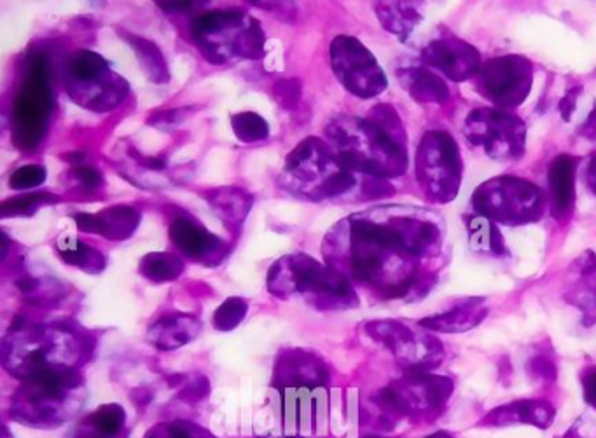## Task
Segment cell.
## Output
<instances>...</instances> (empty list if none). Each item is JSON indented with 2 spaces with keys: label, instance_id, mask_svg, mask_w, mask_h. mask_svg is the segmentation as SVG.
Segmentation results:
<instances>
[{
  "label": "cell",
  "instance_id": "ab89813d",
  "mask_svg": "<svg viewBox=\"0 0 596 438\" xmlns=\"http://www.w3.org/2000/svg\"><path fill=\"white\" fill-rule=\"evenodd\" d=\"M72 438H126V437H112V435H105V433L97 432V430H93L91 426L86 425V423H81V426L77 428L76 435Z\"/></svg>",
  "mask_w": 596,
  "mask_h": 438
},
{
  "label": "cell",
  "instance_id": "ba28073f",
  "mask_svg": "<svg viewBox=\"0 0 596 438\" xmlns=\"http://www.w3.org/2000/svg\"><path fill=\"white\" fill-rule=\"evenodd\" d=\"M53 98L48 86V62L41 55L30 62L27 83L23 84L14 107L16 144L23 149H35L46 131Z\"/></svg>",
  "mask_w": 596,
  "mask_h": 438
},
{
  "label": "cell",
  "instance_id": "8992f818",
  "mask_svg": "<svg viewBox=\"0 0 596 438\" xmlns=\"http://www.w3.org/2000/svg\"><path fill=\"white\" fill-rule=\"evenodd\" d=\"M464 135L497 161H516L527 147V124L506 110H472L465 117Z\"/></svg>",
  "mask_w": 596,
  "mask_h": 438
},
{
  "label": "cell",
  "instance_id": "ffe728a7",
  "mask_svg": "<svg viewBox=\"0 0 596 438\" xmlns=\"http://www.w3.org/2000/svg\"><path fill=\"white\" fill-rule=\"evenodd\" d=\"M98 222H100L98 234H104L112 240H121L137 227L139 213L132 210L130 206H116L98 215Z\"/></svg>",
  "mask_w": 596,
  "mask_h": 438
},
{
  "label": "cell",
  "instance_id": "d4e9b609",
  "mask_svg": "<svg viewBox=\"0 0 596 438\" xmlns=\"http://www.w3.org/2000/svg\"><path fill=\"white\" fill-rule=\"evenodd\" d=\"M235 128L236 137L242 138L243 142H257L268 137V124L257 114L243 112L231 119Z\"/></svg>",
  "mask_w": 596,
  "mask_h": 438
},
{
  "label": "cell",
  "instance_id": "7bdbcfd3",
  "mask_svg": "<svg viewBox=\"0 0 596 438\" xmlns=\"http://www.w3.org/2000/svg\"><path fill=\"white\" fill-rule=\"evenodd\" d=\"M425 438H455V437H453V435H451V433H448V432H436V433H432V435H429V437H425Z\"/></svg>",
  "mask_w": 596,
  "mask_h": 438
},
{
  "label": "cell",
  "instance_id": "b9f144b4",
  "mask_svg": "<svg viewBox=\"0 0 596 438\" xmlns=\"http://www.w3.org/2000/svg\"><path fill=\"white\" fill-rule=\"evenodd\" d=\"M140 163L147 166L149 170H163L165 168V161L160 158H142L140 159Z\"/></svg>",
  "mask_w": 596,
  "mask_h": 438
},
{
  "label": "cell",
  "instance_id": "9c48e42d",
  "mask_svg": "<svg viewBox=\"0 0 596 438\" xmlns=\"http://www.w3.org/2000/svg\"><path fill=\"white\" fill-rule=\"evenodd\" d=\"M368 332L404 363L406 372H429L444 360L443 343L420 325L411 329L406 323L383 320L369 323Z\"/></svg>",
  "mask_w": 596,
  "mask_h": 438
},
{
  "label": "cell",
  "instance_id": "83f0119b",
  "mask_svg": "<svg viewBox=\"0 0 596 438\" xmlns=\"http://www.w3.org/2000/svg\"><path fill=\"white\" fill-rule=\"evenodd\" d=\"M528 372H530V376L542 383H555L556 381V365L548 356H534L528 362Z\"/></svg>",
  "mask_w": 596,
  "mask_h": 438
},
{
  "label": "cell",
  "instance_id": "f35d334b",
  "mask_svg": "<svg viewBox=\"0 0 596 438\" xmlns=\"http://www.w3.org/2000/svg\"><path fill=\"white\" fill-rule=\"evenodd\" d=\"M579 135L586 138V140H590V142H596V100L593 103V109L586 117V121L579 126Z\"/></svg>",
  "mask_w": 596,
  "mask_h": 438
},
{
  "label": "cell",
  "instance_id": "e575fe53",
  "mask_svg": "<svg viewBox=\"0 0 596 438\" xmlns=\"http://www.w3.org/2000/svg\"><path fill=\"white\" fill-rule=\"evenodd\" d=\"M579 95H583V86H574V88L567 91V95L563 96L562 102L558 105L560 114H562L565 121H570V119H572V114H574V110H576L577 107V98H579Z\"/></svg>",
  "mask_w": 596,
  "mask_h": 438
},
{
  "label": "cell",
  "instance_id": "d590c367",
  "mask_svg": "<svg viewBox=\"0 0 596 438\" xmlns=\"http://www.w3.org/2000/svg\"><path fill=\"white\" fill-rule=\"evenodd\" d=\"M583 395L586 404L596 411V369H588L583 372Z\"/></svg>",
  "mask_w": 596,
  "mask_h": 438
},
{
  "label": "cell",
  "instance_id": "8d00e7d4",
  "mask_svg": "<svg viewBox=\"0 0 596 438\" xmlns=\"http://www.w3.org/2000/svg\"><path fill=\"white\" fill-rule=\"evenodd\" d=\"M581 276H583L584 285L590 290V295L596 297V257L588 255L586 261L581 264Z\"/></svg>",
  "mask_w": 596,
  "mask_h": 438
},
{
  "label": "cell",
  "instance_id": "52a82bcc",
  "mask_svg": "<svg viewBox=\"0 0 596 438\" xmlns=\"http://www.w3.org/2000/svg\"><path fill=\"white\" fill-rule=\"evenodd\" d=\"M474 84L495 109H516L532 91L534 65L525 56H499L481 65Z\"/></svg>",
  "mask_w": 596,
  "mask_h": 438
},
{
  "label": "cell",
  "instance_id": "6da1fadb",
  "mask_svg": "<svg viewBox=\"0 0 596 438\" xmlns=\"http://www.w3.org/2000/svg\"><path fill=\"white\" fill-rule=\"evenodd\" d=\"M81 384L77 369L46 370L28 377L13 398L11 416L20 425L41 430L65 425L79 409L74 393Z\"/></svg>",
  "mask_w": 596,
  "mask_h": 438
},
{
  "label": "cell",
  "instance_id": "d6986e66",
  "mask_svg": "<svg viewBox=\"0 0 596 438\" xmlns=\"http://www.w3.org/2000/svg\"><path fill=\"white\" fill-rule=\"evenodd\" d=\"M376 11L383 25L401 37L411 34L418 21L422 20V14L415 4H380Z\"/></svg>",
  "mask_w": 596,
  "mask_h": 438
},
{
  "label": "cell",
  "instance_id": "30bf717a",
  "mask_svg": "<svg viewBox=\"0 0 596 438\" xmlns=\"http://www.w3.org/2000/svg\"><path fill=\"white\" fill-rule=\"evenodd\" d=\"M333 62L336 74L355 95L369 98L380 95L387 88V77L375 56L355 39L340 37L334 41Z\"/></svg>",
  "mask_w": 596,
  "mask_h": 438
},
{
  "label": "cell",
  "instance_id": "9a60e30c",
  "mask_svg": "<svg viewBox=\"0 0 596 438\" xmlns=\"http://www.w3.org/2000/svg\"><path fill=\"white\" fill-rule=\"evenodd\" d=\"M200 332V322L189 316H174L158 322L149 330L151 343L160 350H175L193 341Z\"/></svg>",
  "mask_w": 596,
  "mask_h": 438
},
{
  "label": "cell",
  "instance_id": "7c38bea8",
  "mask_svg": "<svg viewBox=\"0 0 596 438\" xmlns=\"http://www.w3.org/2000/svg\"><path fill=\"white\" fill-rule=\"evenodd\" d=\"M555 423V407L546 400H516L511 404L499 405L481 419L479 426L485 428H506V426H534L548 430Z\"/></svg>",
  "mask_w": 596,
  "mask_h": 438
},
{
  "label": "cell",
  "instance_id": "74e56055",
  "mask_svg": "<svg viewBox=\"0 0 596 438\" xmlns=\"http://www.w3.org/2000/svg\"><path fill=\"white\" fill-rule=\"evenodd\" d=\"M76 178L88 189H95L98 185H102L100 173L95 172L93 168H77Z\"/></svg>",
  "mask_w": 596,
  "mask_h": 438
},
{
  "label": "cell",
  "instance_id": "8fae6325",
  "mask_svg": "<svg viewBox=\"0 0 596 438\" xmlns=\"http://www.w3.org/2000/svg\"><path fill=\"white\" fill-rule=\"evenodd\" d=\"M422 56L423 62L427 63L430 69L441 72L443 76L457 83L476 77L483 65L478 49L457 37H441L430 42L429 46L423 49Z\"/></svg>",
  "mask_w": 596,
  "mask_h": 438
},
{
  "label": "cell",
  "instance_id": "5b68a950",
  "mask_svg": "<svg viewBox=\"0 0 596 438\" xmlns=\"http://www.w3.org/2000/svg\"><path fill=\"white\" fill-rule=\"evenodd\" d=\"M462 156L450 133L427 131L416 152V178L434 203H450L462 184Z\"/></svg>",
  "mask_w": 596,
  "mask_h": 438
},
{
  "label": "cell",
  "instance_id": "cb8c5ba5",
  "mask_svg": "<svg viewBox=\"0 0 596 438\" xmlns=\"http://www.w3.org/2000/svg\"><path fill=\"white\" fill-rule=\"evenodd\" d=\"M146 438H215L203 426L191 421H165L153 426Z\"/></svg>",
  "mask_w": 596,
  "mask_h": 438
},
{
  "label": "cell",
  "instance_id": "277c9868",
  "mask_svg": "<svg viewBox=\"0 0 596 438\" xmlns=\"http://www.w3.org/2000/svg\"><path fill=\"white\" fill-rule=\"evenodd\" d=\"M472 206L481 217L504 226H525L542 217L546 196L541 187L518 177H497L479 185Z\"/></svg>",
  "mask_w": 596,
  "mask_h": 438
},
{
  "label": "cell",
  "instance_id": "e0dca14e",
  "mask_svg": "<svg viewBox=\"0 0 596 438\" xmlns=\"http://www.w3.org/2000/svg\"><path fill=\"white\" fill-rule=\"evenodd\" d=\"M467 240L474 252L490 257H504L507 255L506 241L500 234L495 222L486 217L476 215L467 222Z\"/></svg>",
  "mask_w": 596,
  "mask_h": 438
},
{
  "label": "cell",
  "instance_id": "7402d4cb",
  "mask_svg": "<svg viewBox=\"0 0 596 438\" xmlns=\"http://www.w3.org/2000/svg\"><path fill=\"white\" fill-rule=\"evenodd\" d=\"M125 39H128L130 46L137 51L139 62L142 63V67L146 69L147 74L151 76L153 81H156V83L168 81L167 65H165V60L161 56L160 49L156 48L153 42L146 41L142 37H135L132 34H126Z\"/></svg>",
  "mask_w": 596,
  "mask_h": 438
},
{
  "label": "cell",
  "instance_id": "836d02e7",
  "mask_svg": "<svg viewBox=\"0 0 596 438\" xmlns=\"http://www.w3.org/2000/svg\"><path fill=\"white\" fill-rule=\"evenodd\" d=\"M208 393H210V386H208L207 379L198 377V379H193L191 383L186 384L181 398L189 400V402H198L201 398L207 397Z\"/></svg>",
  "mask_w": 596,
  "mask_h": 438
},
{
  "label": "cell",
  "instance_id": "2e32d148",
  "mask_svg": "<svg viewBox=\"0 0 596 438\" xmlns=\"http://www.w3.org/2000/svg\"><path fill=\"white\" fill-rule=\"evenodd\" d=\"M404 88L418 103H446L450 100V88L443 77L429 69H411L402 74Z\"/></svg>",
  "mask_w": 596,
  "mask_h": 438
},
{
  "label": "cell",
  "instance_id": "3957f363",
  "mask_svg": "<svg viewBox=\"0 0 596 438\" xmlns=\"http://www.w3.org/2000/svg\"><path fill=\"white\" fill-rule=\"evenodd\" d=\"M453 381L429 372H406V376L383 388L375 397L387 419H411L434 423L451 398Z\"/></svg>",
  "mask_w": 596,
  "mask_h": 438
},
{
  "label": "cell",
  "instance_id": "1f68e13d",
  "mask_svg": "<svg viewBox=\"0 0 596 438\" xmlns=\"http://www.w3.org/2000/svg\"><path fill=\"white\" fill-rule=\"evenodd\" d=\"M299 93H301V88H299L298 81H294V79L277 83L278 102L282 103L284 107H294L299 100Z\"/></svg>",
  "mask_w": 596,
  "mask_h": 438
},
{
  "label": "cell",
  "instance_id": "5bb4252c",
  "mask_svg": "<svg viewBox=\"0 0 596 438\" xmlns=\"http://www.w3.org/2000/svg\"><path fill=\"white\" fill-rule=\"evenodd\" d=\"M488 308L483 297H469L464 301L457 302L453 308L446 309L443 313L427 316L418 322L422 329L429 332H439V334H460L467 330L478 327L483 323Z\"/></svg>",
  "mask_w": 596,
  "mask_h": 438
},
{
  "label": "cell",
  "instance_id": "ee69618b",
  "mask_svg": "<svg viewBox=\"0 0 596 438\" xmlns=\"http://www.w3.org/2000/svg\"><path fill=\"white\" fill-rule=\"evenodd\" d=\"M263 438H308V437H301V435H280V437H263Z\"/></svg>",
  "mask_w": 596,
  "mask_h": 438
},
{
  "label": "cell",
  "instance_id": "484cf974",
  "mask_svg": "<svg viewBox=\"0 0 596 438\" xmlns=\"http://www.w3.org/2000/svg\"><path fill=\"white\" fill-rule=\"evenodd\" d=\"M245 313H247V304H245L242 299H236V297H233V299H228V301L222 304L221 308L215 311V329H235L236 325L242 322Z\"/></svg>",
  "mask_w": 596,
  "mask_h": 438
},
{
  "label": "cell",
  "instance_id": "4316f807",
  "mask_svg": "<svg viewBox=\"0 0 596 438\" xmlns=\"http://www.w3.org/2000/svg\"><path fill=\"white\" fill-rule=\"evenodd\" d=\"M46 180V170L42 166H23L11 177L13 189H30L35 185L42 184Z\"/></svg>",
  "mask_w": 596,
  "mask_h": 438
},
{
  "label": "cell",
  "instance_id": "4dcf8cb0",
  "mask_svg": "<svg viewBox=\"0 0 596 438\" xmlns=\"http://www.w3.org/2000/svg\"><path fill=\"white\" fill-rule=\"evenodd\" d=\"M562 438H596V411L583 414Z\"/></svg>",
  "mask_w": 596,
  "mask_h": 438
},
{
  "label": "cell",
  "instance_id": "603a6c76",
  "mask_svg": "<svg viewBox=\"0 0 596 438\" xmlns=\"http://www.w3.org/2000/svg\"><path fill=\"white\" fill-rule=\"evenodd\" d=\"M140 269L149 280L160 281L161 283V281H170L177 278L182 273L184 266L174 255L149 254L144 257Z\"/></svg>",
  "mask_w": 596,
  "mask_h": 438
},
{
  "label": "cell",
  "instance_id": "bcb514c9",
  "mask_svg": "<svg viewBox=\"0 0 596 438\" xmlns=\"http://www.w3.org/2000/svg\"><path fill=\"white\" fill-rule=\"evenodd\" d=\"M4 438H11L9 437V432H7L6 428H4Z\"/></svg>",
  "mask_w": 596,
  "mask_h": 438
},
{
  "label": "cell",
  "instance_id": "4fadbf2b",
  "mask_svg": "<svg viewBox=\"0 0 596 438\" xmlns=\"http://www.w3.org/2000/svg\"><path fill=\"white\" fill-rule=\"evenodd\" d=\"M577 159L570 154H560L549 166L548 182L551 208L558 222H569L576 208Z\"/></svg>",
  "mask_w": 596,
  "mask_h": 438
},
{
  "label": "cell",
  "instance_id": "7a4b0ae2",
  "mask_svg": "<svg viewBox=\"0 0 596 438\" xmlns=\"http://www.w3.org/2000/svg\"><path fill=\"white\" fill-rule=\"evenodd\" d=\"M285 370L284 379L291 384L282 388V414L285 435L308 437L310 433H324L327 428L326 367L312 356L296 355L294 363Z\"/></svg>",
  "mask_w": 596,
  "mask_h": 438
},
{
  "label": "cell",
  "instance_id": "f546056e",
  "mask_svg": "<svg viewBox=\"0 0 596 438\" xmlns=\"http://www.w3.org/2000/svg\"><path fill=\"white\" fill-rule=\"evenodd\" d=\"M48 196L44 194H30V196H21V198L13 199V201H6L2 205V213L9 215V213H30L34 212L37 206L46 201Z\"/></svg>",
  "mask_w": 596,
  "mask_h": 438
},
{
  "label": "cell",
  "instance_id": "f1b7e54d",
  "mask_svg": "<svg viewBox=\"0 0 596 438\" xmlns=\"http://www.w3.org/2000/svg\"><path fill=\"white\" fill-rule=\"evenodd\" d=\"M240 194L242 192L233 191V196H228V191H226V196L224 198H219L215 201V205L217 208L221 210L222 213H226V215H231V217H235V219H240L238 215H245L247 210H249L250 206V199L249 196H243L240 198Z\"/></svg>",
  "mask_w": 596,
  "mask_h": 438
},
{
  "label": "cell",
  "instance_id": "f6af8a7d",
  "mask_svg": "<svg viewBox=\"0 0 596 438\" xmlns=\"http://www.w3.org/2000/svg\"><path fill=\"white\" fill-rule=\"evenodd\" d=\"M364 438H389V437H380V435H369V437Z\"/></svg>",
  "mask_w": 596,
  "mask_h": 438
},
{
  "label": "cell",
  "instance_id": "60d3db41",
  "mask_svg": "<svg viewBox=\"0 0 596 438\" xmlns=\"http://www.w3.org/2000/svg\"><path fill=\"white\" fill-rule=\"evenodd\" d=\"M586 180H588V185H590L591 191L596 194V154H593V158L590 159L588 173H586Z\"/></svg>",
  "mask_w": 596,
  "mask_h": 438
},
{
  "label": "cell",
  "instance_id": "d6a6232c",
  "mask_svg": "<svg viewBox=\"0 0 596 438\" xmlns=\"http://www.w3.org/2000/svg\"><path fill=\"white\" fill-rule=\"evenodd\" d=\"M63 257L65 261L70 264H76V266H88L93 261V254L90 248L83 245V243H77L76 248H63Z\"/></svg>",
  "mask_w": 596,
  "mask_h": 438
},
{
  "label": "cell",
  "instance_id": "ac0fdd59",
  "mask_svg": "<svg viewBox=\"0 0 596 438\" xmlns=\"http://www.w3.org/2000/svg\"><path fill=\"white\" fill-rule=\"evenodd\" d=\"M170 234L174 238L175 245L191 257L205 254L217 245V238L210 236L205 229L186 219L175 220Z\"/></svg>",
  "mask_w": 596,
  "mask_h": 438
},
{
  "label": "cell",
  "instance_id": "44dd1931",
  "mask_svg": "<svg viewBox=\"0 0 596 438\" xmlns=\"http://www.w3.org/2000/svg\"><path fill=\"white\" fill-rule=\"evenodd\" d=\"M83 423L91 426L97 432L112 435V437H126V412L121 405L109 404L98 407L97 411L91 412L90 416L84 418Z\"/></svg>",
  "mask_w": 596,
  "mask_h": 438
}]
</instances>
